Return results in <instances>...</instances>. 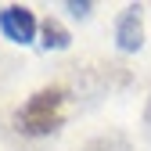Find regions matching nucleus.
<instances>
[{
  "label": "nucleus",
  "mask_w": 151,
  "mask_h": 151,
  "mask_svg": "<svg viewBox=\"0 0 151 151\" xmlns=\"http://www.w3.org/2000/svg\"><path fill=\"white\" fill-rule=\"evenodd\" d=\"M65 111H68V93L61 86H43L18 108L14 126L25 137H47L65 122Z\"/></svg>",
  "instance_id": "f257e3e1"
},
{
  "label": "nucleus",
  "mask_w": 151,
  "mask_h": 151,
  "mask_svg": "<svg viewBox=\"0 0 151 151\" xmlns=\"http://www.w3.org/2000/svg\"><path fill=\"white\" fill-rule=\"evenodd\" d=\"M0 32H4L11 43H32L36 32H40V25H36V18H32L29 7L11 4V7L0 11Z\"/></svg>",
  "instance_id": "f03ea898"
},
{
  "label": "nucleus",
  "mask_w": 151,
  "mask_h": 151,
  "mask_svg": "<svg viewBox=\"0 0 151 151\" xmlns=\"http://www.w3.org/2000/svg\"><path fill=\"white\" fill-rule=\"evenodd\" d=\"M115 43H119V50H140V43H144V22H140V7L137 4H129L126 11H122V18H119V25H115Z\"/></svg>",
  "instance_id": "7ed1b4c3"
},
{
  "label": "nucleus",
  "mask_w": 151,
  "mask_h": 151,
  "mask_svg": "<svg viewBox=\"0 0 151 151\" xmlns=\"http://www.w3.org/2000/svg\"><path fill=\"white\" fill-rule=\"evenodd\" d=\"M40 43H43L47 50H61V47L72 43V36H68V29L58 22V18H47V22L40 25Z\"/></svg>",
  "instance_id": "20e7f679"
},
{
  "label": "nucleus",
  "mask_w": 151,
  "mask_h": 151,
  "mask_svg": "<svg viewBox=\"0 0 151 151\" xmlns=\"http://www.w3.org/2000/svg\"><path fill=\"white\" fill-rule=\"evenodd\" d=\"M79 151H133V147H129V140L122 133H101V137L86 140Z\"/></svg>",
  "instance_id": "39448f33"
},
{
  "label": "nucleus",
  "mask_w": 151,
  "mask_h": 151,
  "mask_svg": "<svg viewBox=\"0 0 151 151\" xmlns=\"http://www.w3.org/2000/svg\"><path fill=\"white\" fill-rule=\"evenodd\" d=\"M68 11H72L76 18H86V14H90V4H86V0H83V4H76V0H68Z\"/></svg>",
  "instance_id": "423d86ee"
}]
</instances>
